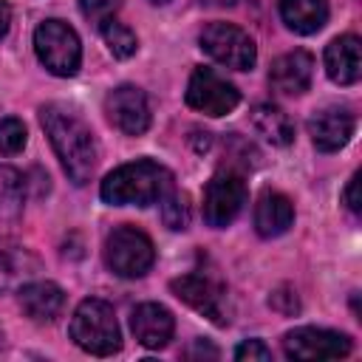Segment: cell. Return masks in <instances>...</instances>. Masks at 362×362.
Returning <instances> with one entry per match:
<instances>
[{
  "label": "cell",
  "mask_w": 362,
  "mask_h": 362,
  "mask_svg": "<svg viewBox=\"0 0 362 362\" xmlns=\"http://www.w3.org/2000/svg\"><path fill=\"white\" fill-rule=\"evenodd\" d=\"M37 59L54 76H74L82 65V45L76 31L62 20H45L34 31Z\"/></svg>",
  "instance_id": "4"
},
{
  "label": "cell",
  "mask_w": 362,
  "mask_h": 362,
  "mask_svg": "<svg viewBox=\"0 0 362 362\" xmlns=\"http://www.w3.org/2000/svg\"><path fill=\"white\" fill-rule=\"evenodd\" d=\"M79 8H82V17L93 25H102L105 20H110L119 8V0H79Z\"/></svg>",
  "instance_id": "25"
},
{
  "label": "cell",
  "mask_w": 362,
  "mask_h": 362,
  "mask_svg": "<svg viewBox=\"0 0 362 362\" xmlns=\"http://www.w3.org/2000/svg\"><path fill=\"white\" fill-rule=\"evenodd\" d=\"M294 223L291 201L277 189H263L255 204V229L260 238H277Z\"/></svg>",
  "instance_id": "18"
},
{
  "label": "cell",
  "mask_w": 362,
  "mask_h": 362,
  "mask_svg": "<svg viewBox=\"0 0 362 362\" xmlns=\"http://www.w3.org/2000/svg\"><path fill=\"white\" fill-rule=\"evenodd\" d=\"M246 204V184L240 173L235 170H221L209 178L204 189V221L215 229L229 226Z\"/></svg>",
  "instance_id": "7"
},
{
  "label": "cell",
  "mask_w": 362,
  "mask_h": 362,
  "mask_svg": "<svg viewBox=\"0 0 362 362\" xmlns=\"http://www.w3.org/2000/svg\"><path fill=\"white\" fill-rule=\"evenodd\" d=\"M170 288L178 300H184L189 308H195L215 325H226V288L218 280L206 274H181L170 283Z\"/></svg>",
  "instance_id": "10"
},
{
  "label": "cell",
  "mask_w": 362,
  "mask_h": 362,
  "mask_svg": "<svg viewBox=\"0 0 362 362\" xmlns=\"http://www.w3.org/2000/svg\"><path fill=\"white\" fill-rule=\"evenodd\" d=\"M249 119H252V127L257 130V136L263 141H269L272 147H286L294 141V124L283 107H277L272 102H260L252 107Z\"/></svg>",
  "instance_id": "19"
},
{
  "label": "cell",
  "mask_w": 362,
  "mask_h": 362,
  "mask_svg": "<svg viewBox=\"0 0 362 362\" xmlns=\"http://www.w3.org/2000/svg\"><path fill=\"white\" fill-rule=\"evenodd\" d=\"M40 122L68 178L76 187L88 184L96 170V141L90 127L79 119V113H74L65 105L40 107Z\"/></svg>",
  "instance_id": "1"
},
{
  "label": "cell",
  "mask_w": 362,
  "mask_h": 362,
  "mask_svg": "<svg viewBox=\"0 0 362 362\" xmlns=\"http://www.w3.org/2000/svg\"><path fill=\"white\" fill-rule=\"evenodd\" d=\"M40 274V257L14 243V240H0V291H14L34 280Z\"/></svg>",
  "instance_id": "17"
},
{
  "label": "cell",
  "mask_w": 362,
  "mask_h": 362,
  "mask_svg": "<svg viewBox=\"0 0 362 362\" xmlns=\"http://www.w3.org/2000/svg\"><path fill=\"white\" fill-rule=\"evenodd\" d=\"M99 31H102V37H105V42H107V48H110L113 57L127 59V57L136 54L139 40H136V34H133L124 23H119V20L110 17V20H105V23L99 25Z\"/></svg>",
  "instance_id": "22"
},
{
  "label": "cell",
  "mask_w": 362,
  "mask_h": 362,
  "mask_svg": "<svg viewBox=\"0 0 362 362\" xmlns=\"http://www.w3.org/2000/svg\"><path fill=\"white\" fill-rule=\"evenodd\" d=\"M105 113L113 127H119L124 136H141L150 127V105L141 88L136 85H119L105 99Z\"/></svg>",
  "instance_id": "11"
},
{
  "label": "cell",
  "mask_w": 362,
  "mask_h": 362,
  "mask_svg": "<svg viewBox=\"0 0 362 362\" xmlns=\"http://www.w3.org/2000/svg\"><path fill=\"white\" fill-rule=\"evenodd\" d=\"M198 42H201V51L206 57H212L215 62H221V65H226L232 71H249L255 65V59H257L255 40L243 28H238L232 23H209V25H204Z\"/></svg>",
  "instance_id": "6"
},
{
  "label": "cell",
  "mask_w": 362,
  "mask_h": 362,
  "mask_svg": "<svg viewBox=\"0 0 362 362\" xmlns=\"http://www.w3.org/2000/svg\"><path fill=\"white\" fill-rule=\"evenodd\" d=\"M235 359H240V362H266V359H272V351L260 342V339H246V342H240L238 348H235Z\"/></svg>",
  "instance_id": "26"
},
{
  "label": "cell",
  "mask_w": 362,
  "mask_h": 362,
  "mask_svg": "<svg viewBox=\"0 0 362 362\" xmlns=\"http://www.w3.org/2000/svg\"><path fill=\"white\" fill-rule=\"evenodd\" d=\"M25 201V181L14 167L0 164V221H17Z\"/></svg>",
  "instance_id": "21"
},
{
  "label": "cell",
  "mask_w": 362,
  "mask_h": 362,
  "mask_svg": "<svg viewBox=\"0 0 362 362\" xmlns=\"http://www.w3.org/2000/svg\"><path fill=\"white\" fill-rule=\"evenodd\" d=\"M153 3H158V6H161V3H167V0H153Z\"/></svg>",
  "instance_id": "30"
},
{
  "label": "cell",
  "mask_w": 362,
  "mask_h": 362,
  "mask_svg": "<svg viewBox=\"0 0 362 362\" xmlns=\"http://www.w3.org/2000/svg\"><path fill=\"white\" fill-rule=\"evenodd\" d=\"M153 260H156L153 240L136 226H119L105 240V263L119 277L127 280L141 277L150 272Z\"/></svg>",
  "instance_id": "5"
},
{
  "label": "cell",
  "mask_w": 362,
  "mask_h": 362,
  "mask_svg": "<svg viewBox=\"0 0 362 362\" xmlns=\"http://www.w3.org/2000/svg\"><path fill=\"white\" fill-rule=\"evenodd\" d=\"M280 17L294 34H317L328 23V0H280Z\"/></svg>",
  "instance_id": "20"
},
{
  "label": "cell",
  "mask_w": 362,
  "mask_h": 362,
  "mask_svg": "<svg viewBox=\"0 0 362 362\" xmlns=\"http://www.w3.org/2000/svg\"><path fill=\"white\" fill-rule=\"evenodd\" d=\"M68 331H71V339L93 356H110L122 348V331H119L116 314L105 300H96V297H88L76 305Z\"/></svg>",
  "instance_id": "3"
},
{
  "label": "cell",
  "mask_w": 362,
  "mask_h": 362,
  "mask_svg": "<svg viewBox=\"0 0 362 362\" xmlns=\"http://www.w3.org/2000/svg\"><path fill=\"white\" fill-rule=\"evenodd\" d=\"M8 25H11V8L6 0H0V40L8 34Z\"/></svg>",
  "instance_id": "29"
},
{
  "label": "cell",
  "mask_w": 362,
  "mask_h": 362,
  "mask_svg": "<svg viewBox=\"0 0 362 362\" xmlns=\"http://www.w3.org/2000/svg\"><path fill=\"white\" fill-rule=\"evenodd\" d=\"M325 71L337 85H354L362 76V45L359 37L342 34L325 48Z\"/></svg>",
  "instance_id": "15"
},
{
  "label": "cell",
  "mask_w": 362,
  "mask_h": 362,
  "mask_svg": "<svg viewBox=\"0 0 362 362\" xmlns=\"http://www.w3.org/2000/svg\"><path fill=\"white\" fill-rule=\"evenodd\" d=\"M161 204V221H164V226H170V229H187V223H189V204H187V195H181V192H175V187L158 201Z\"/></svg>",
  "instance_id": "23"
},
{
  "label": "cell",
  "mask_w": 362,
  "mask_h": 362,
  "mask_svg": "<svg viewBox=\"0 0 362 362\" xmlns=\"http://www.w3.org/2000/svg\"><path fill=\"white\" fill-rule=\"evenodd\" d=\"M173 189V173L158 161L139 158L105 175L99 195L110 206H150Z\"/></svg>",
  "instance_id": "2"
},
{
  "label": "cell",
  "mask_w": 362,
  "mask_h": 362,
  "mask_svg": "<svg viewBox=\"0 0 362 362\" xmlns=\"http://www.w3.org/2000/svg\"><path fill=\"white\" fill-rule=\"evenodd\" d=\"M311 76H314V57L303 48H294V51L277 57L269 68V85L286 96L305 93L311 85Z\"/></svg>",
  "instance_id": "13"
},
{
  "label": "cell",
  "mask_w": 362,
  "mask_h": 362,
  "mask_svg": "<svg viewBox=\"0 0 362 362\" xmlns=\"http://www.w3.org/2000/svg\"><path fill=\"white\" fill-rule=\"evenodd\" d=\"M305 127H308V136H311L317 150L334 153V150H339L351 141L356 122H354V113L345 105H325V107H320L308 116Z\"/></svg>",
  "instance_id": "12"
},
{
  "label": "cell",
  "mask_w": 362,
  "mask_h": 362,
  "mask_svg": "<svg viewBox=\"0 0 362 362\" xmlns=\"http://www.w3.org/2000/svg\"><path fill=\"white\" fill-rule=\"evenodd\" d=\"M187 356H209V359H215V356H218V348H212V345H206L204 339H198L195 348L187 351Z\"/></svg>",
  "instance_id": "28"
},
{
  "label": "cell",
  "mask_w": 362,
  "mask_h": 362,
  "mask_svg": "<svg viewBox=\"0 0 362 362\" xmlns=\"http://www.w3.org/2000/svg\"><path fill=\"white\" fill-rule=\"evenodd\" d=\"M240 90L212 68H195L187 85V105L204 116H226L238 107Z\"/></svg>",
  "instance_id": "8"
},
{
  "label": "cell",
  "mask_w": 362,
  "mask_h": 362,
  "mask_svg": "<svg viewBox=\"0 0 362 362\" xmlns=\"http://www.w3.org/2000/svg\"><path fill=\"white\" fill-rule=\"evenodd\" d=\"M25 147V124L14 116L0 119V156H14Z\"/></svg>",
  "instance_id": "24"
},
{
  "label": "cell",
  "mask_w": 362,
  "mask_h": 362,
  "mask_svg": "<svg viewBox=\"0 0 362 362\" xmlns=\"http://www.w3.org/2000/svg\"><path fill=\"white\" fill-rule=\"evenodd\" d=\"M20 291V305L34 322H51L65 308V291L51 280H28Z\"/></svg>",
  "instance_id": "16"
},
{
  "label": "cell",
  "mask_w": 362,
  "mask_h": 362,
  "mask_svg": "<svg viewBox=\"0 0 362 362\" xmlns=\"http://www.w3.org/2000/svg\"><path fill=\"white\" fill-rule=\"evenodd\" d=\"M283 351L288 359H339L351 354V339L331 328L303 325L283 337Z\"/></svg>",
  "instance_id": "9"
},
{
  "label": "cell",
  "mask_w": 362,
  "mask_h": 362,
  "mask_svg": "<svg viewBox=\"0 0 362 362\" xmlns=\"http://www.w3.org/2000/svg\"><path fill=\"white\" fill-rule=\"evenodd\" d=\"M342 201H345V206H348L354 215H359V209H362V206H359V204H362V201H359V173L351 175L348 187H345V192H342Z\"/></svg>",
  "instance_id": "27"
},
{
  "label": "cell",
  "mask_w": 362,
  "mask_h": 362,
  "mask_svg": "<svg viewBox=\"0 0 362 362\" xmlns=\"http://www.w3.org/2000/svg\"><path fill=\"white\" fill-rule=\"evenodd\" d=\"M130 331L144 348H164L173 339L175 317L161 303H141L130 314Z\"/></svg>",
  "instance_id": "14"
}]
</instances>
